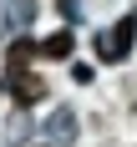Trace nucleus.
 <instances>
[{"instance_id": "1", "label": "nucleus", "mask_w": 137, "mask_h": 147, "mask_svg": "<svg viewBox=\"0 0 137 147\" xmlns=\"http://www.w3.org/2000/svg\"><path fill=\"white\" fill-rule=\"evenodd\" d=\"M132 41H137V10H127L112 30H97V36H91V46H97L102 61H112V66L132 56Z\"/></svg>"}, {"instance_id": "2", "label": "nucleus", "mask_w": 137, "mask_h": 147, "mask_svg": "<svg viewBox=\"0 0 137 147\" xmlns=\"http://www.w3.org/2000/svg\"><path fill=\"white\" fill-rule=\"evenodd\" d=\"M36 15H41V5H36V0H5V5H0L5 30H30V26H36Z\"/></svg>"}, {"instance_id": "3", "label": "nucleus", "mask_w": 137, "mask_h": 147, "mask_svg": "<svg viewBox=\"0 0 137 147\" xmlns=\"http://www.w3.org/2000/svg\"><path fill=\"white\" fill-rule=\"evenodd\" d=\"M41 132H46V142H71V137H76V112H71V107H56V112H51V117H46V127H41Z\"/></svg>"}, {"instance_id": "4", "label": "nucleus", "mask_w": 137, "mask_h": 147, "mask_svg": "<svg viewBox=\"0 0 137 147\" xmlns=\"http://www.w3.org/2000/svg\"><path fill=\"white\" fill-rule=\"evenodd\" d=\"M71 46H76L71 30H56V36H46V41L36 46V56H41V61H66V56H71Z\"/></svg>"}, {"instance_id": "5", "label": "nucleus", "mask_w": 137, "mask_h": 147, "mask_svg": "<svg viewBox=\"0 0 137 147\" xmlns=\"http://www.w3.org/2000/svg\"><path fill=\"white\" fill-rule=\"evenodd\" d=\"M46 96V86L36 81V76H20V107H30V102H41Z\"/></svg>"}, {"instance_id": "6", "label": "nucleus", "mask_w": 137, "mask_h": 147, "mask_svg": "<svg viewBox=\"0 0 137 147\" xmlns=\"http://www.w3.org/2000/svg\"><path fill=\"white\" fill-rule=\"evenodd\" d=\"M61 15H66V20H81V10H76V0H61Z\"/></svg>"}, {"instance_id": "7", "label": "nucleus", "mask_w": 137, "mask_h": 147, "mask_svg": "<svg viewBox=\"0 0 137 147\" xmlns=\"http://www.w3.org/2000/svg\"><path fill=\"white\" fill-rule=\"evenodd\" d=\"M46 147H56V142H46Z\"/></svg>"}]
</instances>
